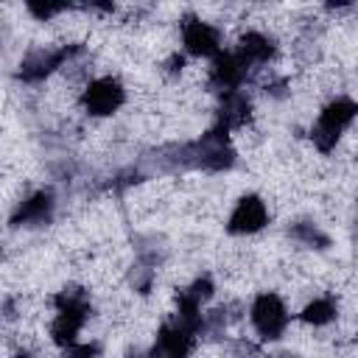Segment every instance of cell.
Listing matches in <instances>:
<instances>
[{
    "label": "cell",
    "instance_id": "6da1fadb",
    "mask_svg": "<svg viewBox=\"0 0 358 358\" xmlns=\"http://www.w3.org/2000/svg\"><path fill=\"white\" fill-rule=\"evenodd\" d=\"M355 115H358V103H352L350 98H336V101H330V103L319 112V120H316L313 129H310L313 145H316L322 154L333 151L336 143H338V137H341V131L355 120Z\"/></svg>",
    "mask_w": 358,
    "mask_h": 358
},
{
    "label": "cell",
    "instance_id": "7a4b0ae2",
    "mask_svg": "<svg viewBox=\"0 0 358 358\" xmlns=\"http://www.w3.org/2000/svg\"><path fill=\"white\" fill-rule=\"evenodd\" d=\"M249 319H252V327L260 333L263 341H277L285 333L291 316H288L285 302L277 294L263 291V294L255 296V302L249 308Z\"/></svg>",
    "mask_w": 358,
    "mask_h": 358
},
{
    "label": "cell",
    "instance_id": "3957f363",
    "mask_svg": "<svg viewBox=\"0 0 358 358\" xmlns=\"http://www.w3.org/2000/svg\"><path fill=\"white\" fill-rule=\"evenodd\" d=\"M76 53H81L78 45H62V48H31L22 62H20V70L17 76L28 84H36L42 78H48L53 70H59L64 62H70Z\"/></svg>",
    "mask_w": 358,
    "mask_h": 358
},
{
    "label": "cell",
    "instance_id": "277c9868",
    "mask_svg": "<svg viewBox=\"0 0 358 358\" xmlns=\"http://www.w3.org/2000/svg\"><path fill=\"white\" fill-rule=\"evenodd\" d=\"M123 101H126V90L112 76H103V78L90 81L84 87V92H81V106L92 117H106V115L117 112L123 106Z\"/></svg>",
    "mask_w": 358,
    "mask_h": 358
},
{
    "label": "cell",
    "instance_id": "5b68a950",
    "mask_svg": "<svg viewBox=\"0 0 358 358\" xmlns=\"http://www.w3.org/2000/svg\"><path fill=\"white\" fill-rule=\"evenodd\" d=\"M196 336H199L196 330H190L179 319H171L157 330V338H154V347L148 350V358H187L196 347Z\"/></svg>",
    "mask_w": 358,
    "mask_h": 358
},
{
    "label": "cell",
    "instance_id": "8992f818",
    "mask_svg": "<svg viewBox=\"0 0 358 358\" xmlns=\"http://www.w3.org/2000/svg\"><path fill=\"white\" fill-rule=\"evenodd\" d=\"M182 45L190 56L207 59V56H218L221 53V34L215 25L199 20V17H185L182 20Z\"/></svg>",
    "mask_w": 358,
    "mask_h": 358
},
{
    "label": "cell",
    "instance_id": "52a82bcc",
    "mask_svg": "<svg viewBox=\"0 0 358 358\" xmlns=\"http://www.w3.org/2000/svg\"><path fill=\"white\" fill-rule=\"evenodd\" d=\"M249 78V62L238 50H224L210 64V87L221 92L241 90V84Z\"/></svg>",
    "mask_w": 358,
    "mask_h": 358
},
{
    "label": "cell",
    "instance_id": "ba28073f",
    "mask_svg": "<svg viewBox=\"0 0 358 358\" xmlns=\"http://www.w3.org/2000/svg\"><path fill=\"white\" fill-rule=\"evenodd\" d=\"M268 224V210H266V201L255 193L238 199L229 221H227V232L229 235H255L260 232L263 227Z\"/></svg>",
    "mask_w": 358,
    "mask_h": 358
},
{
    "label": "cell",
    "instance_id": "9c48e42d",
    "mask_svg": "<svg viewBox=\"0 0 358 358\" xmlns=\"http://www.w3.org/2000/svg\"><path fill=\"white\" fill-rule=\"evenodd\" d=\"M56 210V199L50 190H36L22 199L11 213V227H45L50 224Z\"/></svg>",
    "mask_w": 358,
    "mask_h": 358
},
{
    "label": "cell",
    "instance_id": "30bf717a",
    "mask_svg": "<svg viewBox=\"0 0 358 358\" xmlns=\"http://www.w3.org/2000/svg\"><path fill=\"white\" fill-rule=\"evenodd\" d=\"M252 117V101L246 92L232 90V92H221L218 101V115H215V126L221 129H238Z\"/></svg>",
    "mask_w": 358,
    "mask_h": 358
},
{
    "label": "cell",
    "instance_id": "8fae6325",
    "mask_svg": "<svg viewBox=\"0 0 358 358\" xmlns=\"http://www.w3.org/2000/svg\"><path fill=\"white\" fill-rule=\"evenodd\" d=\"M90 310H56V319L50 322V338L53 344H59L62 350L76 344L84 322H87Z\"/></svg>",
    "mask_w": 358,
    "mask_h": 358
},
{
    "label": "cell",
    "instance_id": "7c38bea8",
    "mask_svg": "<svg viewBox=\"0 0 358 358\" xmlns=\"http://www.w3.org/2000/svg\"><path fill=\"white\" fill-rule=\"evenodd\" d=\"M238 53L249 62V64H266L274 59L277 53V45L271 36L260 34V31H246L241 39H238Z\"/></svg>",
    "mask_w": 358,
    "mask_h": 358
},
{
    "label": "cell",
    "instance_id": "4fadbf2b",
    "mask_svg": "<svg viewBox=\"0 0 358 358\" xmlns=\"http://www.w3.org/2000/svg\"><path fill=\"white\" fill-rule=\"evenodd\" d=\"M336 313H338V305H336L333 296H316V299H310V302L302 308L299 319H302L305 324L324 327V324H330V322L336 319Z\"/></svg>",
    "mask_w": 358,
    "mask_h": 358
},
{
    "label": "cell",
    "instance_id": "5bb4252c",
    "mask_svg": "<svg viewBox=\"0 0 358 358\" xmlns=\"http://www.w3.org/2000/svg\"><path fill=\"white\" fill-rule=\"evenodd\" d=\"M288 235H291L296 243L310 246V249H327V246H330V238H327L316 224H310V221H296V224L288 229Z\"/></svg>",
    "mask_w": 358,
    "mask_h": 358
},
{
    "label": "cell",
    "instance_id": "9a60e30c",
    "mask_svg": "<svg viewBox=\"0 0 358 358\" xmlns=\"http://www.w3.org/2000/svg\"><path fill=\"white\" fill-rule=\"evenodd\" d=\"M56 310H92L90 294L81 285H64L56 296H53Z\"/></svg>",
    "mask_w": 358,
    "mask_h": 358
},
{
    "label": "cell",
    "instance_id": "2e32d148",
    "mask_svg": "<svg viewBox=\"0 0 358 358\" xmlns=\"http://www.w3.org/2000/svg\"><path fill=\"white\" fill-rule=\"evenodd\" d=\"M176 296H182V299H187V302H193V305L201 308V305L213 296V280H210L207 274H204V277H196V280H193L187 288H182Z\"/></svg>",
    "mask_w": 358,
    "mask_h": 358
},
{
    "label": "cell",
    "instance_id": "e0dca14e",
    "mask_svg": "<svg viewBox=\"0 0 358 358\" xmlns=\"http://www.w3.org/2000/svg\"><path fill=\"white\" fill-rule=\"evenodd\" d=\"M25 8L36 17V20H50V17H56V14H62V11H67V8H73L70 3H53V0H28L25 3Z\"/></svg>",
    "mask_w": 358,
    "mask_h": 358
},
{
    "label": "cell",
    "instance_id": "ac0fdd59",
    "mask_svg": "<svg viewBox=\"0 0 358 358\" xmlns=\"http://www.w3.org/2000/svg\"><path fill=\"white\" fill-rule=\"evenodd\" d=\"M101 355V347L98 344H70V347H64V352H62V358H98Z\"/></svg>",
    "mask_w": 358,
    "mask_h": 358
},
{
    "label": "cell",
    "instance_id": "d6986e66",
    "mask_svg": "<svg viewBox=\"0 0 358 358\" xmlns=\"http://www.w3.org/2000/svg\"><path fill=\"white\" fill-rule=\"evenodd\" d=\"M151 280H154V268H148V266H137V268L131 271V285H134L140 294H145V291H148Z\"/></svg>",
    "mask_w": 358,
    "mask_h": 358
},
{
    "label": "cell",
    "instance_id": "ffe728a7",
    "mask_svg": "<svg viewBox=\"0 0 358 358\" xmlns=\"http://www.w3.org/2000/svg\"><path fill=\"white\" fill-rule=\"evenodd\" d=\"M232 352H235V358H260L257 355V347L252 341H235L232 344Z\"/></svg>",
    "mask_w": 358,
    "mask_h": 358
},
{
    "label": "cell",
    "instance_id": "44dd1931",
    "mask_svg": "<svg viewBox=\"0 0 358 358\" xmlns=\"http://www.w3.org/2000/svg\"><path fill=\"white\" fill-rule=\"evenodd\" d=\"M268 358H299L296 352H274V355H268Z\"/></svg>",
    "mask_w": 358,
    "mask_h": 358
},
{
    "label": "cell",
    "instance_id": "7402d4cb",
    "mask_svg": "<svg viewBox=\"0 0 358 358\" xmlns=\"http://www.w3.org/2000/svg\"><path fill=\"white\" fill-rule=\"evenodd\" d=\"M14 358H34V355H31V352H17Z\"/></svg>",
    "mask_w": 358,
    "mask_h": 358
}]
</instances>
